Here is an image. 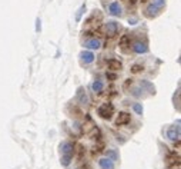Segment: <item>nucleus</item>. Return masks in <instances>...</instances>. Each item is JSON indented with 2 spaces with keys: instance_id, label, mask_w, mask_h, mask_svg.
<instances>
[{
  "instance_id": "f257e3e1",
  "label": "nucleus",
  "mask_w": 181,
  "mask_h": 169,
  "mask_svg": "<svg viewBox=\"0 0 181 169\" xmlns=\"http://www.w3.org/2000/svg\"><path fill=\"white\" fill-rule=\"evenodd\" d=\"M97 113H99V116L101 118V119L110 120L111 118H113V115H114V106H113V103H110V102H106V103H103V105L97 109Z\"/></svg>"
},
{
  "instance_id": "f03ea898",
  "label": "nucleus",
  "mask_w": 181,
  "mask_h": 169,
  "mask_svg": "<svg viewBox=\"0 0 181 169\" xmlns=\"http://www.w3.org/2000/svg\"><path fill=\"white\" fill-rule=\"evenodd\" d=\"M106 34H107L108 39H114L118 34V23H116V22L106 23Z\"/></svg>"
},
{
  "instance_id": "7ed1b4c3",
  "label": "nucleus",
  "mask_w": 181,
  "mask_h": 169,
  "mask_svg": "<svg viewBox=\"0 0 181 169\" xmlns=\"http://www.w3.org/2000/svg\"><path fill=\"white\" fill-rule=\"evenodd\" d=\"M131 45H133V42H131L130 34H123L121 38H120V40H118V46H120L121 52H124V53L128 52V49L131 47Z\"/></svg>"
},
{
  "instance_id": "20e7f679",
  "label": "nucleus",
  "mask_w": 181,
  "mask_h": 169,
  "mask_svg": "<svg viewBox=\"0 0 181 169\" xmlns=\"http://www.w3.org/2000/svg\"><path fill=\"white\" fill-rule=\"evenodd\" d=\"M130 122H131V116L128 112H118L117 118H116V126H124Z\"/></svg>"
},
{
  "instance_id": "39448f33",
  "label": "nucleus",
  "mask_w": 181,
  "mask_h": 169,
  "mask_svg": "<svg viewBox=\"0 0 181 169\" xmlns=\"http://www.w3.org/2000/svg\"><path fill=\"white\" fill-rule=\"evenodd\" d=\"M160 13H161V9H158L157 6H154V4H151V3L148 4L144 10V16L148 17V19H154V17H157Z\"/></svg>"
},
{
  "instance_id": "423d86ee",
  "label": "nucleus",
  "mask_w": 181,
  "mask_h": 169,
  "mask_svg": "<svg viewBox=\"0 0 181 169\" xmlns=\"http://www.w3.org/2000/svg\"><path fill=\"white\" fill-rule=\"evenodd\" d=\"M106 64H107V68L110 69V70H113V72H117V70H121L123 69V63L118 59H116V57L107 59L106 60Z\"/></svg>"
},
{
  "instance_id": "0eeeda50",
  "label": "nucleus",
  "mask_w": 181,
  "mask_h": 169,
  "mask_svg": "<svg viewBox=\"0 0 181 169\" xmlns=\"http://www.w3.org/2000/svg\"><path fill=\"white\" fill-rule=\"evenodd\" d=\"M166 163L168 166H175V165H180V155H178V152L175 153V152H171V153L167 155L166 158Z\"/></svg>"
},
{
  "instance_id": "6e6552de",
  "label": "nucleus",
  "mask_w": 181,
  "mask_h": 169,
  "mask_svg": "<svg viewBox=\"0 0 181 169\" xmlns=\"http://www.w3.org/2000/svg\"><path fill=\"white\" fill-rule=\"evenodd\" d=\"M60 150H61V155H73L74 156V152H76V149H74V143L63 142L61 145H60Z\"/></svg>"
},
{
  "instance_id": "1a4fd4ad",
  "label": "nucleus",
  "mask_w": 181,
  "mask_h": 169,
  "mask_svg": "<svg viewBox=\"0 0 181 169\" xmlns=\"http://www.w3.org/2000/svg\"><path fill=\"white\" fill-rule=\"evenodd\" d=\"M131 47H133V50L136 53H138V55L148 52V46H147V43H145V42H136V43H133V45H131Z\"/></svg>"
},
{
  "instance_id": "9d476101",
  "label": "nucleus",
  "mask_w": 181,
  "mask_h": 169,
  "mask_svg": "<svg viewBox=\"0 0 181 169\" xmlns=\"http://www.w3.org/2000/svg\"><path fill=\"white\" fill-rule=\"evenodd\" d=\"M84 47H87V49H91V50H97L101 47V42H100V39H89V40L84 42Z\"/></svg>"
},
{
  "instance_id": "9b49d317",
  "label": "nucleus",
  "mask_w": 181,
  "mask_h": 169,
  "mask_svg": "<svg viewBox=\"0 0 181 169\" xmlns=\"http://www.w3.org/2000/svg\"><path fill=\"white\" fill-rule=\"evenodd\" d=\"M108 13L111 16H121V6L118 4V2H111L108 4Z\"/></svg>"
},
{
  "instance_id": "f8f14e48",
  "label": "nucleus",
  "mask_w": 181,
  "mask_h": 169,
  "mask_svg": "<svg viewBox=\"0 0 181 169\" xmlns=\"http://www.w3.org/2000/svg\"><path fill=\"white\" fill-rule=\"evenodd\" d=\"M167 136H168V139L171 140H178L180 139V128H175V126H173V128L168 129V132H167Z\"/></svg>"
},
{
  "instance_id": "ddd939ff",
  "label": "nucleus",
  "mask_w": 181,
  "mask_h": 169,
  "mask_svg": "<svg viewBox=\"0 0 181 169\" xmlns=\"http://www.w3.org/2000/svg\"><path fill=\"white\" fill-rule=\"evenodd\" d=\"M99 165L101 169H114V162L108 158H103L99 161Z\"/></svg>"
},
{
  "instance_id": "4468645a",
  "label": "nucleus",
  "mask_w": 181,
  "mask_h": 169,
  "mask_svg": "<svg viewBox=\"0 0 181 169\" xmlns=\"http://www.w3.org/2000/svg\"><path fill=\"white\" fill-rule=\"evenodd\" d=\"M104 142L101 139L100 140H96V145H94V148H93V155H99L101 153V152H104Z\"/></svg>"
},
{
  "instance_id": "2eb2a0df",
  "label": "nucleus",
  "mask_w": 181,
  "mask_h": 169,
  "mask_svg": "<svg viewBox=\"0 0 181 169\" xmlns=\"http://www.w3.org/2000/svg\"><path fill=\"white\" fill-rule=\"evenodd\" d=\"M80 57H82V60L84 63H91L93 60H94V55H93L91 52H83L82 55H80Z\"/></svg>"
},
{
  "instance_id": "dca6fc26",
  "label": "nucleus",
  "mask_w": 181,
  "mask_h": 169,
  "mask_svg": "<svg viewBox=\"0 0 181 169\" xmlns=\"http://www.w3.org/2000/svg\"><path fill=\"white\" fill-rule=\"evenodd\" d=\"M93 90L96 92V93H101L103 92V87H104V85H103V82L101 80H94V83H93Z\"/></svg>"
},
{
  "instance_id": "f3484780",
  "label": "nucleus",
  "mask_w": 181,
  "mask_h": 169,
  "mask_svg": "<svg viewBox=\"0 0 181 169\" xmlns=\"http://www.w3.org/2000/svg\"><path fill=\"white\" fill-rule=\"evenodd\" d=\"M73 161V155H61V165L63 166H69Z\"/></svg>"
},
{
  "instance_id": "a211bd4d",
  "label": "nucleus",
  "mask_w": 181,
  "mask_h": 169,
  "mask_svg": "<svg viewBox=\"0 0 181 169\" xmlns=\"http://www.w3.org/2000/svg\"><path fill=\"white\" fill-rule=\"evenodd\" d=\"M143 70H144V66H143V64H140V63L133 64V66H131V69H130V72H131L133 75H137V73H141Z\"/></svg>"
},
{
  "instance_id": "6ab92c4d",
  "label": "nucleus",
  "mask_w": 181,
  "mask_h": 169,
  "mask_svg": "<svg viewBox=\"0 0 181 169\" xmlns=\"http://www.w3.org/2000/svg\"><path fill=\"white\" fill-rule=\"evenodd\" d=\"M106 155H107V158H108V159H111L113 162L117 161V159H118L117 152H116V150H113V149H108L107 152H106Z\"/></svg>"
},
{
  "instance_id": "aec40b11",
  "label": "nucleus",
  "mask_w": 181,
  "mask_h": 169,
  "mask_svg": "<svg viewBox=\"0 0 181 169\" xmlns=\"http://www.w3.org/2000/svg\"><path fill=\"white\" fill-rule=\"evenodd\" d=\"M78 102L80 103H86L87 102V96H86V93L83 92V89H78Z\"/></svg>"
},
{
  "instance_id": "412c9836",
  "label": "nucleus",
  "mask_w": 181,
  "mask_h": 169,
  "mask_svg": "<svg viewBox=\"0 0 181 169\" xmlns=\"http://www.w3.org/2000/svg\"><path fill=\"white\" fill-rule=\"evenodd\" d=\"M123 3L126 4L128 9H133L137 3H138V0H123Z\"/></svg>"
},
{
  "instance_id": "4be33fe9",
  "label": "nucleus",
  "mask_w": 181,
  "mask_h": 169,
  "mask_svg": "<svg viewBox=\"0 0 181 169\" xmlns=\"http://www.w3.org/2000/svg\"><path fill=\"white\" fill-rule=\"evenodd\" d=\"M141 86L147 87L150 93H154V87H153V86H151V83H148L147 80H141Z\"/></svg>"
},
{
  "instance_id": "5701e85b",
  "label": "nucleus",
  "mask_w": 181,
  "mask_h": 169,
  "mask_svg": "<svg viewBox=\"0 0 181 169\" xmlns=\"http://www.w3.org/2000/svg\"><path fill=\"white\" fill-rule=\"evenodd\" d=\"M133 109L136 110L138 115H141V113H143V106H141L140 103H134V105H133Z\"/></svg>"
},
{
  "instance_id": "b1692460",
  "label": "nucleus",
  "mask_w": 181,
  "mask_h": 169,
  "mask_svg": "<svg viewBox=\"0 0 181 169\" xmlns=\"http://www.w3.org/2000/svg\"><path fill=\"white\" fill-rule=\"evenodd\" d=\"M106 76H107V79H111V80L117 79V75H116V73H106Z\"/></svg>"
},
{
  "instance_id": "393cba45",
  "label": "nucleus",
  "mask_w": 181,
  "mask_h": 169,
  "mask_svg": "<svg viewBox=\"0 0 181 169\" xmlns=\"http://www.w3.org/2000/svg\"><path fill=\"white\" fill-rule=\"evenodd\" d=\"M140 92H143V89H134L133 90V95H134V96H140Z\"/></svg>"
}]
</instances>
